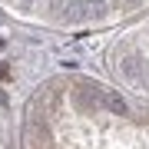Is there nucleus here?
Returning <instances> with one entry per match:
<instances>
[{
    "instance_id": "obj_1",
    "label": "nucleus",
    "mask_w": 149,
    "mask_h": 149,
    "mask_svg": "<svg viewBox=\"0 0 149 149\" xmlns=\"http://www.w3.org/2000/svg\"><path fill=\"white\" fill-rule=\"evenodd\" d=\"M100 103H103L109 113H116V116H126V113H129V103L123 100L116 90H100Z\"/></svg>"
}]
</instances>
